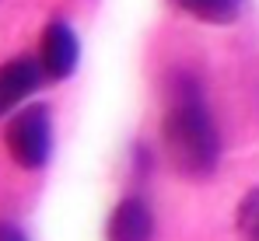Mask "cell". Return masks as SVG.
Instances as JSON below:
<instances>
[{"mask_svg": "<svg viewBox=\"0 0 259 241\" xmlns=\"http://www.w3.org/2000/svg\"><path fill=\"white\" fill-rule=\"evenodd\" d=\"M235 227H238L242 241H259V185L242 196L238 213H235Z\"/></svg>", "mask_w": 259, "mask_h": 241, "instance_id": "cell-7", "label": "cell"}, {"mask_svg": "<svg viewBox=\"0 0 259 241\" xmlns=\"http://www.w3.org/2000/svg\"><path fill=\"white\" fill-rule=\"evenodd\" d=\"M172 87V102L161 119L168 161L182 178H210L221 164V133L203 102V87L189 74H179Z\"/></svg>", "mask_w": 259, "mask_h": 241, "instance_id": "cell-1", "label": "cell"}, {"mask_svg": "<svg viewBox=\"0 0 259 241\" xmlns=\"http://www.w3.org/2000/svg\"><path fill=\"white\" fill-rule=\"evenodd\" d=\"M39 63L49 80H67L81 63V42L67 21H49L39 42Z\"/></svg>", "mask_w": 259, "mask_h": 241, "instance_id": "cell-3", "label": "cell"}, {"mask_svg": "<svg viewBox=\"0 0 259 241\" xmlns=\"http://www.w3.org/2000/svg\"><path fill=\"white\" fill-rule=\"evenodd\" d=\"M105 241H154V213L147 200L126 196L116 203L105 224Z\"/></svg>", "mask_w": 259, "mask_h": 241, "instance_id": "cell-5", "label": "cell"}, {"mask_svg": "<svg viewBox=\"0 0 259 241\" xmlns=\"http://www.w3.org/2000/svg\"><path fill=\"white\" fill-rule=\"evenodd\" d=\"M172 7L203 25H235L245 11V0H172Z\"/></svg>", "mask_w": 259, "mask_h": 241, "instance_id": "cell-6", "label": "cell"}, {"mask_svg": "<svg viewBox=\"0 0 259 241\" xmlns=\"http://www.w3.org/2000/svg\"><path fill=\"white\" fill-rule=\"evenodd\" d=\"M42 63L39 56H14L0 67V119L18 112L21 102H28L42 84Z\"/></svg>", "mask_w": 259, "mask_h": 241, "instance_id": "cell-4", "label": "cell"}, {"mask_svg": "<svg viewBox=\"0 0 259 241\" xmlns=\"http://www.w3.org/2000/svg\"><path fill=\"white\" fill-rule=\"evenodd\" d=\"M0 241H28V234L14 220H0Z\"/></svg>", "mask_w": 259, "mask_h": 241, "instance_id": "cell-8", "label": "cell"}, {"mask_svg": "<svg viewBox=\"0 0 259 241\" xmlns=\"http://www.w3.org/2000/svg\"><path fill=\"white\" fill-rule=\"evenodd\" d=\"M4 143H7V154H11V161L18 168H25V171L46 168L49 154H53V119H49V109L42 102L18 109L7 119Z\"/></svg>", "mask_w": 259, "mask_h": 241, "instance_id": "cell-2", "label": "cell"}]
</instances>
